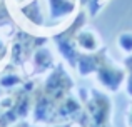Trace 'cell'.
<instances>
[{
	"instance_id": "7a4b0ae2",
	"label": "cell",
	"mask_w": 132,
	"mask_h": 127,
	"mask_svg": "<svg viewBox=\"0 0 132 127\" xmlns=\"http://www.w3.org/2000/svg\"><path fill=\"white\" fill-rule=\"evenodd\" d=\"M117 44H119L120 50H124L126 54H132V33L130 32L120 33L119 39H117Z\"/></svg>"
},
{
	"instance_id": "6da1fadb",
	"label": "cell",
	"mask_w": 132,
	"mask_h": 127,
	"mask_svg": "<svg viewBox=\"0 0 132 127\" xmlns=\"http://www.w3.org/2000/svg\"><path fill=\"white\" fill-rule=\"evenodd\" d=\"M80 47H84L85 50H97L99 47V37H97L95 32H90V30H85L80 35L77 37Z\"/></svg>"
},
{
	"instance_id": "3957f363",
	"label": "cell",
	"mask_w": 132,
	"mask_h": 127,
	"mask_svg": "<svg viewBox=\"0 0 132 127\" xmlns=\"http://www.w3.org/2000/svg\"><path fill=\"white\" fill-rule=\"evenodd\" d=\"M126 70H127V84H126V90L127 94L132 97V54L126 59Z\"/></svg>"
},
{
	"instance_id": "277c9868",
	"label": "cell",
	"mask_w": 132,
	"mask_h": 127,
	"mask_svg": "<svg viewBox=\"0 0 132 127\" xmlns=\"http://www.w3.org/2000/svg\"><path fill=\"white\" fill-rule=\"evenodd\" d=\"M127 125L132 127V105L129 107V112H127Z\"/></svg>"
}]
</instances>
